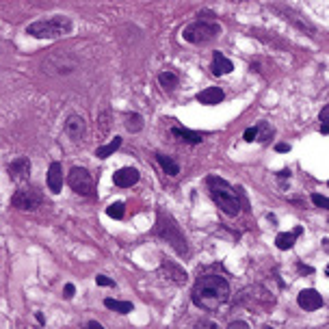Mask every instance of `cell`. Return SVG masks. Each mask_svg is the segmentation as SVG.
<instances>
[{
  "label": "cell",
  "instance_id": "74e56055",
  "mask_svg": "<svg viewBox=\"0 0 329 329\" xmlns=\"http://www.w3.org/2000/svg\"><path fill=\"white\" fill-rule=\"evenodd\" d=\"M264 329H275V327H271V325H268V327H264Z\"/></svg>",
  "mask_w": 329,
  "mask_h": 329
},
{
  "label": "cell",
  "instance_id": "8d00e7d4",
  "mask_svg": "<svg viewBox=\"0 0 329 329\" xmlns=\"http://www.w3.org/2000/svg\"><path fill=\"white\" fill-rule=\"evenodd\" d=\"M35 316H37V323H39V325H43V314H41V312H37Z\"/></svg>",
  "mask_w": 329,
  "mask_h": 329
},
{
  "label": "cell",
  "instance_id": "cb8c5ba5",
  "mask_svg": "<svg viewBox=\"0 0 329 329\" xmlns=\"http://www.w3.org/2000/svg\"><path fill=\"white\" fill-rule=\"evenodd\" d=\"M98 126H100V132L102 134L108 132V128H111V111H108V108L98 115Z\"/></svg>",
  "mask_w": 329,
  "mask_h": 329
},
{
  "label": "cell",
  "instance_id": "7c38bea8",
  "mask_svg": "<svg viewBox=\"0 0 329 329\" xmlns=\"http://www.w3.org/2000/svg\"><path fill=\"white\" fill-rule=\"evenodd\" d=\"M161 273L163 275H167V280H171L173 284H178V286H184L188 280L186 271H184L182 267H178V264L169 262V260H163L161 262Z\"/></svg>",
  "mask_w": 329,
  "mask_h": 329
},
{
  "label": "cell",
  "instance_id": "5bb4252c",
  "mask_svg": "<svg viewBox=\"0 0 329 329\" xmlns=\"http://www.w3.org/2000/svg\"><path fill=\"white\" fill-rule=\"evenodd\" d=\"M223 98H226V93H223L221 87H208L197 93V102L206 104V106H214V104L223 102Z\"/></svg>",
  "mask_w": 329,
  "mask_h": 329
},
{
  "label": "cell",
  "instance_id": "7a4b0ae2",
  "mask_svg": "<svg viewBox=\"0 0 329 329\" xmlns=\"http://www.w3.org/2000/svg\"><path fill=\"white\" fill-rule=\"evenodd\" d=\"M154 234H156L158 238H163V241H167L169 245L176 249L178 256H182V258L188 256V241H186V236H184L180 223H178L169 212L158 210L156 226H154Z\"/></svg>",
  "mask_w": 329,
  "mask_h": 329
},
{
  "label": "cell",
  "instance_id": "f1b7e54d",
  "mask_svg": "<svg viewBox=\"0 0 329 329\" xmlns=\"http://www.w3.org/2000/svg\"><path fill=\"white\" fill-rule=\"evenodd\" d=\"M96 284H98V286H115V282H113L111 277H106V275H98L96 277Z\"/></svg>",
  "mask_w": 329,
  "mask_h": 329
},
{
  "label": "cell",
  "instance_id": "83f0119b",
  "mask_svg": "<svg viewBox=\"0 0 329 329\" xmlns=\"http://www.w3.org/2000/svg\"><path fill=\"white\" fill-rule=\"evenodd\" d=\"M193 329H219V325H217V323L206 321V318H204V321H197V323H195V327H193Z\"/></svg>",
  "mask_w": 329,
  "mask_h": 329
},
{
  "label": "cell",
  "instance_id": "3957f363",
  "mask_svg": "<svg viewBox=\"0 0 329 329\" xmlns=\"http://www.w3.org/2000/svg\"><path fill=\"white\" fill-rule=\"evenodd\" d=\"M206 184H208L212 202L217 204L227 217H236V214L241 212V199H238L236 188H234L230 182H226L219 176H208Z\"/></svg>",
  "mask_w": 329,
  "mask_h": 329
},
{
  "label": "cell",
  "instance_id": "4fadbf2b",
  "mask_svg": "<svg viewBox=\"0 0 329 329\" xmlns=\"http://www.w3.org/2000/svg\"><path fill=\"white\" fill-rule=\"evenodd\" d=\"M171 134L182 143H188V145H199L204 141V134L202 132H195V130H188V128H182V126H173L171 128Z\"/></svg>",
  "mask_w": 329,
  "mask_h": 329
},
{
  "label": "cell",
  "instance_id": "e0dca14e",
  "mask_svg": "<svg viewBox=\"0 0 329 329\" xmlns=\"http://www.w3.org/2000/svg\"><path fill=\"white\" fill-rule=\"evenodd\" d=\"M301 232H303V227L299 226V227H295L292 232H282V234H277V238H275L277 249H282V251H286V249H292V247H295L297 236H299Z\"/></svg>",
  "mask_w": 329,
  "mask_h": 329
},
{
  "label": "cell",
  "instance_id": "f35d334b",
  "mask_svg": "<svg viewBox=\"0 0 329 329\" xmlns=\"http://www.w3.org/2000/svg\"><path fill=\"white\" fill-rule=\"evenodd\" d=\"M0 48H2V43H0Z\"/></svg>",
  "mask_w": 329,
  "mask_h": 329
},
{
  "label": "cell",
  "instance_id": "d4e9b609",
  "mask_svg": "<svg viewBox=\"0 0 329 329\" xmlns=\"http://www.w3.org/2000/svg\"><path fill=\"white\" fill-rule=\"evenodd\" d=\"M106 214H108V217H113V219H122L123 217V204L122 202L111 204V206L106 208Z\"/></svg>",
  "mask_w": 329,
  "mask_h": 329
},
{
  "label": "cell",
  "instance_id": "e575fe53",
  "mask_svg": "<svg viewBox=\"0 0 329 329\" xmlns=\"http://www.w3.org/2000/svg\"><path fill=\"white\" fill-rule=\"evenodd\" d=\"M277 178H290V169H284V171L277 173Z\"/></svg>",
  "mask_w": 329,
  "mask_h": 329
},
{
  "label": "cell",
  "instance_id": "277c9868",
  "mask_svg": "<svg viewBox=\"0 0 329 329\" xmlns=\"http://www.w3.org/2000/svg\"><path fill=\"white\" fill-rule=\"evenodd\" d=\"M72 31V20L67 16H54L48 20H39V22H33L31 26L26 28V35L37 39H57L63 37Z\"/></svg>",
  "mask_w": 329,
  "mask_h": 329
},
{
  "label": "cell",
  "instance_id": "603a6c76",
  "mask_svg": "<svg viewBox=\"0 0 329 329\" xmlns=\"http://www.w3.org/2000/svg\"><path fill=\"white\" fill-rule=\"evenodd\" d=\"M258 134H256V141H260V143H264V141H268V139L273 137V128H271V123H267V122H260L258 123Z\"/></svg>",
  "mask_w": 329,
  "mask_h": 329
},
{
  "label": "cell",
  "instance_id": "d590c367",
  "mask_svg": "<svg viewBox=\"0 0 329 329\" xmlns=\"http://www.w3.org/2000/svg\"><path fill=\"white\" fill-rule=\"evenodd\" d=\"M299 271H301V273H312V267H306V264H299Z\"/></svg>",
  "mask_w": 329,
  "mask_h": 329
},
{
  "label": "cell",
  "instance_id": "ba28073f",
  "mask_svg": "<svg viewBox=\"0 0 329 329\" xmlns=\"http://www.w3.org/2000/svg\"><path fill=\"white\" fill-rule=\"evenodd\" d=\"M63 130H65V134L74 143H81L84 139V132H87V123H84V119L81 115L72 113V115H67L65 123H63Z\"/></svg>",
  "mask_w": 329,
  "mask_h": 329
},
{
  "label": "cell",
  "instance_id": "ffe728a7",
  "mask_svg": "<svg viewBox=\"0 0 329 329\" xmlns=\"http://www.w3.org/2000/svg\"><path fill=\"white\" fill-rule=\"evenodd\" d=\"M119 147H122V137H115L111 143H106V145L98 147V149H96V156L104 161V158H108L111 154H115V149H119Z\"/></svg>",
  "mask_w": 329,
  "mask_h": 329
},
{
  "label": "cell",
  "instance_id": "5b68a950",
  "mask_svg": "<svg viewBox=\"0 0 329 329\" xmlns=\"http://www.w3.org/2000/svg\"><path fill=\"white\" fill-rule=\"evenodd\" d=\"M221 35V26L212 20H195L188 26H184L182 37L184 41L195 43V46H202V43H208L212 39H217Z\"/></svg>",
  "mask_w": 329,
  "mask_h": 329
},
{
  "label": "cell",
  "instance_id": "4dcf8cb0",
  "mask_svg": "<svg viewBox=\"0 0 329 329\" xmlns=\"http://www.w3.org/2000/svg\"><path fill=\"white\" fill-rule=\"evenodd\" d=\"M327 117H329V106H323V111H321V128H329L327 126Z\"/></svg>",
  "mask_w": 329,
  "mask_h": 329
},
{
  "label": "cell",
  "instance_id": "30bf717a",
  "mask_svg": "<svg viewBox=\"0 0 329 329\" xmlns=\"http://www.w3.org/2000/svg\"><path fill=\"white\" fill-rule=\"evenodd\" d=\"M7 171H9V178H11L13 182H26L28 180V176H31V161H28L26 156H20L16 158L11 164L7 167Z\"/></svg>",
  "mask_w": 329,
  "mask_h": 329
},
{
  "label": "cell",
  "instance_id": "2e32d148",
  "mask_svg": "<svg viewBox=\"0 0 329 329\" xmlns=\"http://www.w3.org/2000/svg\"><path fill=\"white\" fill-rule=\"evenodd\" d=\"M232 69H234V63L223 52L212 54V74L214 76H226V74H230Z\"/></svg>",
  "mask_w": 329,
  "mask_h": 329
},
{
  "label": "cell",
  "instance_id": "d6986e66",
  "mask_svg": "<svg viewBox=\"0 0 329 329\" xmlns=\"http://www.w3.org/2000/svg\"><path fill=\"white\" fill-rule=\"evenodd\" d=\"M158 82H161V87L164 91H173V89L180 84V76H178L176 72H171V69H167V72H163L161 76H158Z\"/></svg>",
  "mask_w": 329,
  "mask_h": 329
},
{
  "label": "cell",
  "instance_id": "6da1fadb",
  "mask_svg": "<svg viewBox=\"0 0 329 329\" xmlns=\"http://www.w3.org/2000/svg\"><path fill=\"white\" fill-rule=\"evenodd\" d=\"M191 299L197 308L214 312L230 299V284L223 275H202L193 286Z\"/></svg>",
  "mask_w": 329,
  "mask_h": 329
},
{
  "label": "cell",
  "instance_id": "9c48e42d",
  "mask_svg": "<svg viewBox=\"0 0 329 329\" xmlns=\"http://www.w3.org/2000/svg\"><path fill=\"white\" fill-rule=\"evenodd\" d=\"M297 303H299V308H301V310H306V312H314V310H318V308H323V306H325V299H323L321 295H318V292L314 290V288H306V290H301V292H299Z\"/></svg>",
  "mask_w": 329,
  "mask_h": 329
},
{
  "label": "cell",
  "instance_id": "d6a6232c",
  "mask_svg": "<svg viewBox=\"0 0 329 329\" xmlns=\"http://www.w3.org/2000/svg\"><path fill=\"white\" fill-rule=\"evenodd\" d=\"M275 149H277V152H290V145H288V143H277V145H275Z\"/></svg>",
  "mask_w": 329,
  "mask_h": 329
},
{
  "label": "cell",
  "instance_id": "7402d4cb",
  "mask_svg": "<svg viewBox=\"0 0 329 329\" xmlns=\"http://www.w3.org/2000/svg\"><path fill=\"white\" fill-rule=\"evenodd\" d=\"M126 130L132 134L143 130V117L139 115V113H128L126 115Z\"/></svg>",
  "mask_w": 329,
  "mask_h": 329
},
{
  "label": "cell",
  "instance_id": "f546056e",
  "mask_svg": "<svg viewBox=\"0 0 329 329\" xmlns=\"http://www.w3.org/2000/svg\"><path fill=\"white\" fill-rule=\"evenodd\" d=\"M74 292H76V286H74V284H65V288H63V297H65V299H72Z\"/></svg>",
  "mask_w": 329,
  "mask_h": 329
},
{
  "label": "cell",
  "instance_id": "836d02e7",
  "mask_svg": "<svg viewBox=\"0 0 329 329\" xmlns=\"http://www.w3.org/2000/svg\"><path fill=\"white\" fill-rule=\"evenodd\" d=\"M87 329H104V327L100 325L98 321H91V323H89V325H87Z\"/></svg>",
  "mask_w": 329,
  "mask_h": 329
},
{
  "label": "cell",
  "instance_id": "ac0fdd59",
  "mask_svg": "<svg viewBox=\"0 0 329 329\" xmlns=\"http://www.w3.org/2000/svg\"><path fill=\"white\" fill-rule=\"evenodd\" d=\"M156 161H158V164L163 167V171L167 173V176L176 178L178 173H180V164L173 161L171 156H167V154H156Z\"/></svg>",
  "mask_w": 329,
  "mask_h": 329
},
{
  "label": "cell",
  "instance_id": "8fae6325",
  "mask_svg": "<svg viewBox=\"0 0 329 329\" xmlns=\"http://www.w3.org/2000/svg\"><path fill=\"white\" fill-rule=\"evenodd\" d=\"M139 178H141V173H139V169H134V167H123V169H119V171L113 173V182H115V186H119V188L134 186V184L139 182Z\"/></svg>",
  "mask_w": 329,
  "mask_h": 329
},
{
  "label": "cell",
  "instance_id": "4316f807",
  "mask_svg": "<svg viewBox=\"0 0 329 329\" xmlns=\"http://www.w3.org/2000/svg\"><path fill=\"white\" fill-rule=\"evenodd\" d=\"M256 134H258V128L256 126H249L247 130H245V134H243V139H245L247 143H253V141H256Z\"/></svg>",
  "mask_w": 329,
  "mask_h": 329
},
{
  "label": "cell",
  "instance_id": "44dd1931",
  "mask_svg": "<svg viewBox=\"0 0 329 329\" xmlns=\"http://www.w3.org/2000/svg\"><path fill=\"white\" fill-rule=\"evenodd\" d=\"M104 306L113 312H119V314H128L132 312V303L130 301H117V299H104Z\"/></svg>",
  "mask_w": 329,
  "mask_h": 329
},
{
  "label": "cell",
  "instance_id": "484cf974",
  "mask_svg": "<svg viewBox=\"0 0 329 329\" xmlns=\"http://www.w3.org/2000/svg\"><path fill=\"white\" fill-rule=\"evenodd\" d=\"M312 202H314V206H318V208H327L329 206V199L325 195H318V193H314L312 195Z\"/></svg>",
  "mask_w": 329,
  "mask_h": 329
},
{
  "label": "cell",
  "instance_id": "1f68e13d",
  "mask_svg": "<svg viewBox=\"0 0 329 329\" xmlns=\"http://www.w3.org/2000/svg\"><path fill=\"white\" fill-rule=\"evenodd\" d=\"M227 329H249L247 323H243V321H236V323H230V327Z\"/></svg>",
  "mask_w": 329,
  "mask_h": 329
},
{
  "label": "cell",
  "instance_id": "9a60e30c",
  "mask_svg": "<svg viewBox=\"0 0 329 329\" xmlns=\"http://www.w3.org/2000/svg\"><path fill=\"white\" fill-rule=\"evenodd\" d=\"M48 186L52 193H61V186H63V167L61 163H50V169H48Z\"/></svg>",
  "mask_w": 329,
  "mask_h": 329
},
{
  "label": "cell",
  "instance_id": "8992f818",
  "mask_svg": "<svg viewBox=\"0 0 329 329\" xmlns=\"http://www.w3.org/2000/svg\"><path fill=\"white\" fill-rule=\"evenodd\" d=\"M67 184L72 186V191H76L78 195L91 197L96 195V180L84 167H72L67 173Z\"/></svg>",
  "mask_w": 329,
  "mask_h": 329
},
{
  "label": "cell",
  "instance_id": "52a82bcc",
  "mask_svg": "<svg viewBox=\"0 0 329 329\" xmlns=\"http://www.w3.org/2000/svg\"><path fill=\"white\" fill-rule=\"evenodd\" d=\"M41 202H43L41 193L33 186L20 188V191H16V195L11 197V206L18 208V210H37L41 206Z\"/></svg>",
  "mask_w": 329,
  "mask_h": 329
}]
</instances>
